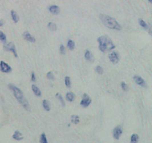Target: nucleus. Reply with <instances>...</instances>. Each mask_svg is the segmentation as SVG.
<instances>
[{
  "mask_svg": "<svg viewBox=\"0 0 152 143\" xmlns=\"http://www.w3.org/2000/svg\"><path fill=\"white\" fill-rule=\"evenodd\" d=\"M98 48L102 53H107L114 50L116 45L114 44L112 39L108 35H102L97 39Z\"/></svg>",
  "mask_w": 152,
  "mask_h": 143,
  "instance_id": "1",
  "label": "nucleus"
},
{
  "mask_svg": "<svg viewBox=\"0 0 152 143\" xmlns=\"http://www.w3.org/2000/svg\"><path fill=\"white\" fill-rule=\"evenodd\" d=\"M8 87H9V88L11 91H13L14 97L17 99V100L22 105V107H23L26 111H31V106H30L29 103H28V101L27 100L25 97L24 93L21 91V89H19L18 87L15 86L14 85L11 83L8 85Z\"/></svg>",
  "mask_w": 152,
  "mask_h": 143,
  "instance_id": "2",
  "label": "nucleus"
},
{
  "mask_svg": "<svg viewBox=\"0 0 152 143\" xmlns=\"http://www.w3.org/2000/svg\"><path fill=\"white\" fill-rule=\"evenodd\" d=\"M99 18L106 28L116 30H121L122 29L121 24L113 17L103 13H100L99 15Z\"/></svg>",
  "mask_w": 152,
  "mask_h": 143,
  "instance_id": "3",
  "label": "nucleus"
},
{
  "mask_svg": "<svg viewBox=\"0 0 152 143\" xmlns=\"http://www.w3.org/2000/svg\"><path fill=\"white\" fill-rule=\"evenodd\" d=\"M4 49H5V50L11 51V52L13 53L15 57H18V54H17L16 46H15L14 43L12 42L5 43V44H4Z\"/></svg>",
  "mask_w": 152,
  "mask_h": 143,
  "instance_id": "4",
  "label": "nucleus"
},
{
  "mask_svg": "<svg viewBox=\"0 0 152 143\" xmlns=\"http://www.w3.org/2000/svg\"><path fill=\"white\" fill-rule=\"evenodd\" d=\"M91 102H92V99H91V97H89L88 94L85 93L82 95V99L81 101H80V105H81L82 108H85L88 107V106L91 105Z\"/></svg>",
  "mask_w": 152,
  "mask_h": 143,
  "instance_id": "5",
  "label": "nucleus"
},
{
  "mask_svg": "<svg viewBox=\"0 0 152 143\" xmlns=\"http://www.w3.org/2000/svg\"><path fill=\"white\" fill-rule=\"evenodd\" d=\"M108 59L113 64H117L120 60V55L117 51H112L108 55Z\"/></svg>",
  "mask_w": 152,
  "mask_h": 143,
  "instance_id": "6",
  "label": "nucleus"
},
{
  "mask_svg": "<svg viewBox=\"0 0 152 143\" xmlns=\"http://www.w3.org/2000/svg\"><path fill=\"white\" fill-rule=\"evenodd\" d=\"M0 71L2 73H11L12 71V68L5 62L0 61Z\"/></svg>",
  "mask_w": 152,
  "mask_h": 143,
  "instance_id": "7",
  "label": "nucleus"
},
{
  "mask_svg": "<svg viewBox=\"0 0 152 143\" xmlns=\"http://www.w3.org/2000/svg\"><path fill=\"white\" fill-rule=\"evenodd\" d=\"M133 80L135 81L137 85H139V86L143 87H147L148 85H147L146 82L144 80V79H143V77H141L140 76H138V75H135V76H133Z\"/></svg>",
  "mask_w": 152,
  "mask_h": 143,
  "instance_id": "8",
  "label": "nucleus"
},
{
  "mask_svg": "<svg viewBox=\"0 0 152 143\" xmlns=\"http://www.w3.org/2000/svg\"><path fill=\"white\" fill-rule=\"evenodd\" d=\"M122 134V128L121 125H117L113 130V136L115 139H119Z\"/></svg>",
  "mask_w": 152,
  "mask_h": 143,
  "instance_id": "9",
  "label": "nucleus"
},
{
  "mask_svg": "<svg viewBox=\"0 0 152 143\" xmlns=\"http://www.w3.org/2000/svg\"><path fill=\"white\" fill-rule=\"evenodd\" d=\"M22 36H23V38L25 39L26 41H28L29 42L31 43L36 42V38L34 37L33 35H31V34H30L28 31H25L24 33H23V35Z\"/></svg>",
  "mask_w": 152,
  "mask_h": 143,
  "instance_id": "10",
  "label": "nucleus"
},
{
  "mask_svg": "<svg viewBox=\"0 0 152 143\" xmlns=\"http://www.w3.org/2000/svg\"><path fill=\"white\" fill-rule=\"evenodd\" d=\"M48 10L54 15H56V14H59L60 13V8H59V6L55 5H50L49 7V8H48Z\"/></svg>",
  "mask_w": 152,
  "mask_h": 143,
  "instance_id": "11",
  "label": "nucleus"
},
{
  "mask_svg": "<svg viewBox=\"0 0 152 143\" xmlns=\"http://www.w3.org/2000/svg\"><path fill=\"white\" fill-rule=\"evenodd\" d=\"M12 137H13V139L17 140V141H20V140H22V139H24L23 135H22V133H21V132L18 130H15L13 136H12Z\"/></svg>",
  "mask_w": 152,
  "mask_h": 143,
  "instance_id": "12",
  "label": "nucleus"
},
{
  "mask_svg": "<svg viewBox=\"0 0 152 143\" xmlns=\"http://www.w3.org/2000/svg\"><path fill=\"white\" fill-rule=\"evenodd\" d=\"M84 56H85V60H88V61L91 62L94 61V56L92 53H91L89 50H85V55H84Z\"/></svg>",
  "mask_w": 152,
  "mask_h": 143,
  "instance_id": "13",
  "label": "nucleus"
},
{
  "mask_svg": "<svg viewBox=\"0 0 152 143\" xmlns=\"http://www.w3.org/2000/svg\"><path fill=\"white\" fill-rule=\"evenodd\" d=\"M76 98V96L74 94V93H73L72 91H68L67 92L66 95H65V99H66L67 101L68 102H74V99Z\"/></svg>",
  "mask_w": 152,
  "mask_h": 143,
  "instance_id": "14",
  "label": "nucleus"
},
{
  "mask_svg": "<svg viewBox=\"0 0 152 143\" xmlns=\"http://www.w3.org/2000/svg\"><path fill=\"white\" fill-rule=\"evenodd\" d=\"M31 88L32 91H33V93L38 97H40L42 96V92H41L40 89H39V87H37L36 85H31Z\"/></svg>",
  "mask_w": 152,
  "mask_h": 143,
  "instance_id": "15",
  "label": "nucleus"
},
{
  "mask_svg": "<svg viewBox=\"0 0 152 143\" xmlns=\"http://www.w3.org/2000/svg\"><path fill=\"white\" fill-rule=\"evenodd\" d=\"M11 16L14 23H17L19 21V15L17 14V12L15 11H13V10L11 11Z\"/></svg>",
  "mask_w": 152,
  "mask_h": 143,
  "instance_id": "16",
  "label": "nucleus"
},
{
  "mask_svg": "<svg viewBox=\"0 0 152 143\" xmlns=\"http://www.w3.org/2000/svg\"><path fill=\"white\" fill-rule=\"evenodd\" d=\"M42 107L44 108V109L47 111H50V109H51V107H50V102L47 99H43L42 100Z\"/></svg>",
  "mask_w": 152,
  "mask_h": 143,
  "instance_id": "17",
  "label": "nucleus"
},
{
  "mask_svg": "<svg viewBox=\"0 0 152 143\" xmlns=\"http://www.w3.org/2000/svg\"><path fill=\"white\" fill-rule=\"evenodd\" d=\"M70 121H71V122H72L73 124H78V123L80 122V117L78 115H76V114H73V115H71V117H70Z\"/></svg>",
  "mask_w": 152,
  "mask_h": 143,
  "instance_id": "18",
  "label": "nucleus"
},
{
  "mask_svg": "<svg viewBox=\"0 0 152 143\" xmlns=\"http://www.w3.org/2000/svg\"><path fill=\"white\" fill-rule=\"evenodd\" d=\"M138 23H139V25H140L141 27H143V28L146 29V30H150V28H149V26L148 25V24H147L143 19H138Z\"/></svg>",
  "mask_w": 152,
  "mask_h": 143,
  "instance_id": "19",
  "label": "nucleus"
},
{
  "mask_svg": "<svg viewBox=\"0 0 152 143\" xmlns=\"http://www.w3.org/2000/svg\"><path fill=\"white\" fill-rule=\"evenodd\" d=\"M48 28L51 31H56V30H57V25L54 23H52V22H50V23H48Z\"/></svg>",
  "mask_w": 152,
  "mask_h": 143,
  "instance_id": "20",
  "label": "nucleus"
},
{
  "mask_svg": "<svg viewBox=\"0 0 152 143\" xmlns=\"http://www.w3.org/2000/svg\"><path fill=\"white\" fill-rule=\"evenodd\" d=\"M139 136L137 134H133L131 136V143H138Z\"/></svg>",
  "mask_w": 152,
  "mask_h": 143,
  "instance_id": "21",
  "label": "nucleus"
},
{
  "mask_svg": "<svg viewBox=\"0 0 152 143\" xmlns=\"http://www.w3.org/2000/svg\"><path fill=\"white\" fill-rule=\"evenodd\" d=\"M67 46L69 48V50H73L74 49V48H75V42L73 41L72 39H69L68 42H67Z\"/></svg>",
  "mask_w": 152,
  "mask_h": 143,
  "instance_id": "22",
  "label": "nucleus"
},
{
  "mask_svg": "<svg viewBox=\"0 0 152 143\" xmlns=\"http://www.w3.org/2000/svg\"><path fill=\"white\" fill-rule=\"evenodd\" d=\"M56 97L59 100V102H61V105L63 106V107H65V102L64 101V99H63V97L62 96V94L60 93H56Z\"/></svg>",
  "mask_w": 152,
  "mask_h": 143,
  "instance_id": "23",
  "label": "nucleus"
},
{
  "mask_svg": "<svg viewBox=\"0 0 152 143\" xmlns=\"http://www.w3.org/2000/svg\"><path fill=\"white\" fill-rule=\"evenodd\" d=\"M39 142L40 143H48L45 133H42V134H41L40 139H39Z\"/></svg>",
  "mask_w": 152,
  "mask_h": 143,
  "instance_id": "24",
  "label": "nucleus"
},
{
  "mask_svg": "<svg viewBox=\"0 0 152 143\" xmlns=\"http://www.w3.org/2000/svg\"><path fill=\"white\" fill-rule=\"evenodd\" d=\"M65 84L68 88H70L71 87V80H70V76H66L65 77Z\"/></svg>",
  "mask_w": 152,
  "mask_h": 143,
  "instance_id": "25",
  "label": "nucleus"
},
{
  "mask_svg": "<svg viewBox=\"0 0 152 143\" xmlns=\"http://www.w3.org/2000/svg\"><path fill=\"white\" fill-rule=\"evenodd\" d=\"M46 77H47V79L49 80H53V81L55 80V76H54V74L53 73L52 71H49V72L47 73Z\"/></svg>",
  "mask_w": 152,
  "mask_h": 143,
  "instance_id": "26",
  "label": "nucleus"
},
{
  "mask_svg": "<svg viewBox=\"0 0 152 143\" xmlns=\"http://www.w3.org/2000/svg\"><path fill=\"white\" fill-rule=\"evenodd\" d=\"M0 41H2L4 44L6 43V41H7V37H6V35L4 34L3 32L1 31V30H0Z\"/></svg>",
  "mask_w": 152,
  "mask_h": 143,
  "instance_id": "27",
  "label": "nucleus"
},
{
  "mask_svg": "<svg viewBox=\"0 0 152 143\" xmlns=\"http://www.w3.org/2000/svg\"><path fill=\"white\" fill-rule=\"evenodd\" d=\"M95 71H96L97 73H99V74H102L103 73V68H102L101 66H100V65H97L96 67V68H95Z\"/></svg>",
  "mask_w": 152,
  "mask_h": 143,
  "instance_id": "28",
  "label": "nucleus"
},
{
  "mask_svg": "<svg viewBox=\"0 0 152 143\" xmlns=\"http://www.w3.org/2000/svg\"><path fill=\"white\" fill-rule=\"evenodd\" d=\"M59 52H60V54H62V55L65 54V53H66L65 47L64 46V45H62V44H61L60 46H59Z\"/></svg>",
  "mask_w": 152,
  "mask_h": 143,
  "instance_id": "29",
  "label": "nucleus"
},
{
  "mask_svg": "<svg viewBox=\"0 0 152 143\" xmlns=\"http://www.w3.org/2000/svg\"><path fill=\"white\" fill-rule=\"evenodd\" d=\"M121 87H122V90H123L124 91H127L128 90V85H127V84H126L125 82H121Z\"/></svg>",
  "mask_w": 152,
  "mask_h": 143,
  "instance_id": "30",
  "label": "nucleus"
},
{
  "mask_svg": "<svg viewBox=\"0 0 152 143\" xmlns=\"http://www.w3.org/2000/svg\"><path fill=\"white\" fill-rule=\"evenodd\" d=\"M31 81L33 82H35L36 81H37V77H36V74L35 73L32 72L31 73Z\"/></svg>",
  "mask_w": 152,
  "mask_h": 143,
  "instance_id": "31",
  "label": "nucleus"
},
{
  "mask_svg": "<svg viewBox=\"0 0 152 143\" xmlns=\"http://www.w3.org/2000/svg\"><path fill=\"white\" fill-rule=\"evenodd\" d=\"M4 23H5V22H4L3 19H0V27L3 26Z\"/></svg>",
  "mask_w": 152,
  "mask_h": 143,
  "instance_id": "32",
  "label": "nucleus"
}]
</instances>
